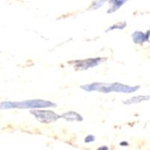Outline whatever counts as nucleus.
Segmentation results:
<instances>
[{"instance_id": "f257e3e1", "label": "nucleus", "mask_w": 150, "mask_h": 150, "mask_svg": "<svg viewBox=\"0 0 150 150\" xmlns=\"http://www.w3.org/2000/svg\"><path fill=\"white\" fill-rule=\"evenodd\" d=\"M52 104L48 101H44L41 100H35V101H28L23 102H2L0 103L1 109H8V108H39V107H49Z\"/></svg>"}, {"instance_id": "f03ea898", "label": "nucleus", "mask_w": 150, "mask_h": 150, "mask_svg": "<svg viewBox=\"0 0 150 150\" xmlns=\"http://www.w3.org/2000/svg\"><path fill=\"white\" fill-rule=\"evenodd\" d=\"M33 113L42 122L48 123L50 122H53L58 117L54 112L50 111H34Z\"/></svg>"}, {"instance_id": "7ed1b4c3", "label": "nucleus", "mask_w": 150, "mask_h": 150, "mask_svg": "<svg viewBox=\"0 0 150 150\" xmlns=\"http://www.w3.org/2000/svg\"><path fill=\"white\" fill-rule=\"evenodd\" d=\"M111 2H112V9L115 11L119 8L121 5H122L125 2H126V0H111Z\"/></svg>"}]
</instances>
